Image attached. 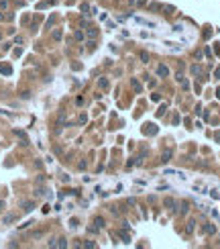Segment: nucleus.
<instances>
[{"mask_svg":"<svg viewBox=\"0 0 220 249\" xmlns=\"http://www.w3.org/2000/svg\"><path fill=\"white\" fill-rule=\"evenodd\" d=\"M157 76H159V78H167V76H169V68H167L165 63H159V66H157Z\"/></svg>","mask_w":220,"mask_h":249,"instance_id":"f257e3e1","label":"nucleus"},{"mask_svg":"<svg viewBox=\"0 0 220 249\" xmlns=\"http://www.w3.org/2000/svg\"><path fill=\"white\" fill-rule=\"evenodd\" d=\"M165 206L169 208V210H173V213H177V202L173 200V198H165V202H163Z\"/></svg>","mask_w":220,"mask_h":249,"instance_id":"f03ea898","label":"nucleus"},{"mask_svg":"<svg viewBox=\"0 0 220 249\" xmlns=\"http://www.w3.org/2000/svg\"><path fill=\"white\" fill-rule=\"evenodd\" d=\"M171 155H173V151H171V149H165L163 155H161V161H163V163H167V161L171 159Z\"/></svg>","mask_w":220,"mask_h":249,"instance_id":"7ed1b4c3","label":"nucleus"},{"mask_svg":"<svg viewBox=\"0 0 220 249\" xmlns=\"http://www.w3.org/2000/svg\"><path fill=\"white\" fill-rule=\"evenodd\" d=\"M130 86H132V90H135L137 94H141V84H139V80H137V78H132V80H130Z\"/></svg>","mask_w":220,"mask_h":249,"instance_id":"20e7f679","label":"nucleus"},{"mask_svg":"<svg viewBox=\"0 0 220 249\" xmlns=\"http://www.w3.org/2000/svg\"><path fill=\"white\" fill-rule=\"evenodd\" d=\"M33 208H35V202H31V200H29V202H22V210H25V213H31Z\"/></svg>","mask_w":220,"mask_h":249,"instance_id":"39448f33","label":"nucleus"},{"mask_svg":"<svg viewBox=\"0 0 220 249\" xmlns=\"http://www.w3.org/2000/svg\"><path fill=\"white\" fill-rule=\"evenodd\" d=\"M190 71H192L194 76H204V70H202L200 66H192V68H190Z\"/></svg>","mask_w":220,"mask_h":249,"instance_id":"423d86ee","label":"nucleus"},{"mask_svg":"<svg viewBox=\"0 0 220 249\" xmlns=\"http://www.w3.org/2000/svg\"><path fill=\"white\" fill-rule=\"evenodd\" d=\"M204 233H208V235H214V233H216V227H214V225H204Z\"/></svg>","mask_w":220,"mask_h":249,"instance_id":"0eeeda50","label":"nucleus"},{"mask_svg":"<svg viewBox=\"0 0 220 249\" xmlns=\"http://www.w3.org/2000/svg\"><path fill=\"white\" fill-rule=\"evenodd\" d=\"M17 221V214H6L4 216V225H10V223H14Z\"/></svg>","mask_w":220,"mask_h":249,"instance_id":"6e6552de","label":"nucleus"},{"mask_svg":"<svg viewBox=\"0 0 220 249\" xmlns=\"http://www.w3.org/2000/svg\"><path fill=\"white\" fill-rule=\"evenodd\" d=\"M135 20H137L139 25H145V27H155L153 23H149V20H145V18H141V17H137V18H135Z\"/></svg>","mask_w":220,"mask_h":249,"instance_id":"1a4fd4ad","label":"nucleus"},{"mask_svg":"<svg viewBox=\"0 0 220 249\" xmlns=\"http://www.w3.org/2000/svg\"><path fill=\"white\" fill-rule=\"evenodd\" d=\"M94 225H96L98 229H102V227H104V218H102V216H96V218H94Z\"/></svg>","mask_w":220,"mask_h":249,"instance_id":"9d476101","label":"nucleus"},{"mask_svg":"<svg viewBox=\"0 0 220 249\" xmlns=\"http://www.w3.org/2000/svg\"><path fill=\"white\" fill-rule=\"evenodd\" d=\"M86 33H88V37H92V39H94V37L98 35V31H96L94 27H88V29H86Z\"/></svg>","mask_w":220,"mask_h":249,"instance_id":"9b49d317","label":"nucleus"},{"mask_svg":"<svg viewBox=\"0 0 220 249\" xmlns=\"http://www.w3.org/2000/svg\"><path fill=\"white\" fill-rule=\"evenodd\" d=\"M98 86H100V88H108V80H106V78H100V80H98Z\"/></svg>","mask_w":220,"mask_h":249,"instance_id":"f8f14e48","label":"nucleus"},{"mask_svg":"<svg viewBox=\"0 0 220 249\" xmlns=\"http://www.w3.org/2000/svg\"><path fill=\"white\" fill-rule=\"evenodd\" d=\"M155 131H157V129H153V124H145V133L147 135H153Z\"/></svg>","mask_w":220,"mask_h":249,"instance_id":"ddd939ff","label":"nucleus"},{"mask_svg":"<svg viewBox=\"0 0 220 249\" xmlns=\"http://www.w3.org/2000/svg\"><path fill=\"white\" fill-rule=\"evenodd\" d=\"M139 57H141V61H143V63H147V61H149V53H147V51H141V55H139Z\"/></svg>","mask_w":220,"mask_h":249,"instance_id":"4468645a","label":"nucleus"},{"mask_svg":"<svg viewBox=\"0 0 220 249\" xmlns=\"http://www.w3.org/2000/svg\"><path fill=\"white\" fill-rule=\"evenodd\" d=\"M73 39H75V41H82V39H84V33H82V31H75V33H73Z\"/></svg>","mask_w":220,"mask_h":249,"instance_id":"2eb2a0df","label":"nucleus"},{"mask_svg":"<svg viewBox=\"0 0 220 249\" xmlns=\"http://www.w3.org/2000/svg\"><path fill=\"white\" fill-rule=\"evenodd\" d=\"M0 71H2V74H10L12 68H10V66H0Z\"/></svg>","mask_w":220,"mask_h":249,"instance_id":"dca6fc26","label":"nucleus"},{"mask_svg":"<svg viewBox=\"0 0 220 249\" xmlns=\"http://www.w3.org/2000/svg\"><path fill=\"white\" fill-rule=\"evenodd\" d=\"M187 206H190L187 202H182V208H179V213H182V214H185V213H187Z\"/></svg>","mask_w":220,"mask_h":249,"instance_id":"f3484780","label":"nucleus"},{"mask_svg":"<svg viewBox=\"0 0 220 249\" xmlns=\"http://www.w3.org/2000/svg\"><path fill=\"white\" fill-rule=\"evenodd\" d=\"M161 8H163L165 12H167V15H171V12H175V8H173V6H161Z\"/></svg>","mask_w":220,"mask_h":249,"instance_id":"a211bd4d","label":"nucleus"},{"mask_svg":"<svg viewBox=\"0 0 220 249\" xmlns=\"http://www.w3.org/2000/svg\"><path fill=\"white\" fill-rule=\"evenodd\" d=\"M86 121H88V116H86V114H80V119H77V123H80V124H86Z\"/></svg>","mask_w":220,"mask_h":249,"instance_id":"6ab92c4d","label":"nucleus"},{"mask_svg":"<svg viewBox=\"0 0 220 249\" xmlns=\"http://www.w3.org/2000/svg\"><path fill=\"white\" fill-rule=\"evenodd\" d=\"M57 247H67V243H65V239H57Z\"/></svg>","mask_w":220,"mask_h":249,"instance_id":"aec40b11","label":"nucleus"},{"mask_svg":"<svg viewBox=\"0 0 220 249\" xmlns=\"http://www.w3.org/2000/svg\"><path fill=\"white\" fill-rule=\"evenodd\" d=\"M194 225H196L194 221H190V223H187V233H192V231H194Z\"/></svg>","mask_w":220,"mask_h":249,"instance_id":"412c9836","label":"nucleus"},{"mask_svg":"<svg viewBox=\"0 0 220 249\" xmlns=\"http://www.w3.org/2000/svg\"><path fill=\"white\" fill-rule=\"evenodd\" d=\"M151 100H153V102H159V100H161V96H159V94H153V96H151Z\"/></svg>","mask_w":220,"mask_h":249,"instance_id":"4be33fe9","label":"nucleus"},{"mask_svg":"<svg viewBox=\"0 0 220 249\" xmlns=\"http://www.w3.org/2000/svg\"><path fill=\"white\" fill-rule=\"evenodd\" d=\"M173 31H177V33H182V31H183V27H182V25H175V27H173Z\"/></svg>","mask_w":220,"mask_h":249,"instance_id":"5701e85b","label":"nucleus"},{"mask_svg":"<svg viewBox=\"0 0 220 249\" xmlns=\"http://www.w3.org/2000/svg\"><path fill=\"white\" fill-rule=\"evenodd\" d=\"M57 123H59V124L65 123V114H59V121H57Z\"/></svg>","mask_w":220,"mask_h":249,"instance_id":"b1692460","label":"nucleus"},{"mask_svg":"<svg viewBox=\"0 0 220 249\" xmlns=\"http://www.w3.org/2000/svg\"><path fill=\"white\" fill-rule=\"evenodd\" d=\"M163 112H165V104H163V106H161V108H159V110H157V116H161Z\"/></svg>","mask_w":220,"mask_h":249,"instance_id":"393cba45","label":"nucleus"},{"mask_svg":"<svg viewBox=\"0 0 220 249\" xmlns=\"http://www.w3.org/2000/svg\"><path fill=\"white\" fill-rule=\"evenodd\" d=\"M53 39H61V31H55V33H53Z\"/></svg>","mask_w":220,"mask_h":249,"instance_id":"a878e982","label":"nucleus"},{"mask_svg":"<svg viewBox=\"0 0 220 249\" xmlns=\"http://www.w3.org/2000/svg\"><path fill=\"white\" fill-rule=\"evenodd\" d=\"M2 210H4V202H0V213H2Z\"/></svg>","mask_w":220,"mask_h":249,"instance_id":"bb28decb","label":"nucleus"},{"mask_svg":"<svg viewBox=\"0 0 220 249\" xmlns=\"http://www.w3.org/2000/svg\"><path fill=\"white\" fill-rule=\"evenodd\" d=\"M216 78H220V68H218V70H216Z\"/></svg>","mask_w":220,"mask_h":249,"instance_id":"cd10ccee","label":"nucleus"},{"mask_svg":"<svg viewBox=\"0 0 220 249\" xmlns=\"http://www.w3.org/2000/svg\"><path fill=\"white\" fill-rule=\"evenodd\" d=\"M145 2H147V0H139V4H145Z\"/></svg>","mask_w":220,"mask_h":249,"instance_id":"c85d7f7f","label":"nucleus"},{"mask_svg":"<svg viewBox=\"0 0 220 249\" xmlns=\"http://www.w3.org/2000/svg\"><path fill=\"white\" fill-rule=\"evenodd\" d=\"M216 94H218V98H220V88H218V92H216Z\"/></svg>","mask_w":220,"mask_h":249,"instance_id":"c756f323","label":"nucleus"}]
</instances>
